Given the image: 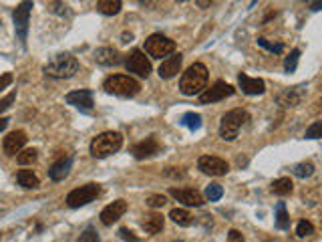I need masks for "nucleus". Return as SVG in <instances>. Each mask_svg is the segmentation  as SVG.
I'll use <instances>...</instances> for the list:
<instances>
[{
  "mask_svg": "<svg viewBox=\"0 0 322 242\" xmlns=\"http://www.w3.org/2000/svg\"><path fill=\"white\" fill-rule=\"evenodd\" d=\"M37 158H39V152H37V150H23V152L17 154V162H19L21 166H31V164L37 162Z\"/></svg>",
  "mask_w": 322,
  "mask_h": 242,
  "instance_id": "nucleus-29",
  "label": "nucleus"
},
{
  "mask_svg": "<svg viewBox=\"0 0 322 242\" xmlns=\"http://www.w3.org/2000/svg\"><path fill=\"white\" fill-rule=\"evenodd\" d=\"M71 166H73V158H63V160H59V162H55L53 166H51V170H49V176H51V180L53 182H63L67 176H69V172H71Z\"/></svg>",
  "mask_w": 322,
  "mask_h": 242,
  "instance_id": "nucleus-20",
  "label": "nucleus"
},
{
  "mask_svg": "<svg viewBox=\"0 0 322 242\" xmlns=\"http://www.w3.org/2000/svg\"><path fill=\"white\" fill-rule=\"evenodd\" d=\"M170 218H172L176 224H180V226H192V224H194V216H192L188 210H184V208H174V210L170 212Z\"/></svg>",
  "mask_w": 322,
  "mask_h": 242,
  "instance_id": "nucleus-25",
  "label": "nucleus"
},
{
  "mask_svg": "<svg viewBox=\"0 0 322 242\" xmlns=\"http://www.w3.org/2000/svg\"><path fill=\"white\" fill-rule=\"evenodd\" d=\"M133 41V35L131 33H123V43H131Z\"/></svg>",
  "mask_w": 322,
  "mask_h": 242,
  "instance_id": "nucleus-46",
  "label": "nucleus"
},
{
  "mask_svg": "<svg viewBox=\"0 0 322 242\" xmlns=\"http://www.w3.org/2000/svg\"><path fill=\"white\" fill-rule=\"evenodd\" d=\"M79 242H101V240H99V234H97V230H95L93 226H89V228H87V230L81 234Z\"/></svg>",
  "mask_w": 322,
  "mask_h": 242,
  "instance_id": "nucleus-35",
  "label": "nucleus"
},
{
  "mask_svg": "<svg viewBox=\"0 0 322 242\" xmlns=\"http://www.w3.org/2000/svg\"><path fill=\"white\" fill-rule=\"evenodd\" d=\"M103 89L111 95H117V97H135L139 91H141V85L133 79V77H127V75H111L105 79L103 83Z\"/></svg>",
  "mask_w": 322,
  "mask_h": 242,
  "instance_id": "nucleus-5",
  "label": "nucleus"
},
{
  "mask_svg": "<svg viewBox=\"0 0 322 242\" xmlns=\"http://www.w3.org/2000/svg\"><path fill=\"white\" fill-rule=\"evenodd\" d=\"M298 59H300V51H298V49H294V51L284 59V69H286V73H294V71H296V67H298Z\"/></svg>",
  "mask_w": 322,
  "mask_h": 242,
  "instance_id": "nucleus-31",
  "label": "nucleus"
},
{
  "mask_svg": "<svg viewBox=\"0 0 322 242\" xmlns=\"http://www.w3.org/2000/svg\"><path fill=\"white\" fill-rule=\"evenodd\" d=\"M125 67H127L129 73H135L137 77H143V79H147L149 73H151V63H149V59L145 57L143 51H133V53L127 57Z\"/></svg>",
  "mask_w": 322,
  "mask_h": 242,
  "instance_id": "nucleus-9",
  "label": "nucleus"
},
{
  "mask_svg": "<svg viewBox=\"0 0 322 242\" xmlns=\"http://www.w3.org/2000/svg\"><path fill=\"white\" fill-rule=\"evenodd\" d=\"M155 154H159V144H157L155 138H147L145 142H141V144H137V146L133 148V156H135L137 160L153 158Z\"/></svg>",
  "mask_w": 322,
  "mask_h": 242,
  "instance_id": "nucleus-18",
  "label": "nucleus"
},
{
  "mask_svg": "<svg viewBox=\"0 0 322 242\" xmlns=\"http://www.w3.org/2000/svg\"><path fill=\"white\" fill-rule=\"evenodd\" d=\"M276 226H278L280 230H288V228H290V216H288V212H286L284 202H280V204L276 206Z\"/></svg>",
  "mask_w": 322,
  "mask_h": 242,
  "instance_id": "nucleus-27",
  "label": "nucleus"
},
{
  "mask_svg": "<svg viewBox=\"0 0 322 242\" xmlns=\"http://www.w3.org/2000/svg\"><path fill=\"white\" fill-rule=\"evenodd\" d=\"M121 146H123L121 134H117V132H105V134L97 136V138L91 142V156L97 158V160H103V158H109L111 154L119 152Z\"/></svg>",
  "mask_w": 322,
  "mask_h": 242,
  "instance_id": "nucleus-3",
  "label": "nucleus"
},
{
  "mask_svg": "<svg viewBox=\"0 0 322 242\" xmlns=\"http://www.w3.org/2000/svg\"><path fill=\"white\" fill-rule=\"evenodd\" d=\"M0 25H3V23H0Z\"/></svg>",
  "mask_w": 322,
  "mask_h": 242,
  "instance_id": "nucleus-49",
  "label": "nucleus"
},
{
  "mask_svg": "<svg viewBox=\"0 0 322 242\" xmlns=\"http://www.w3.org/2000/svg\"><path fill=\"white\" fill-rule=\"evenodd\" d=\"M77 71H79V61L69 53H61L45 65V73L53 79H71Z\"/></svg>",
  "mask_w": 322,
  "mask_h": 242,
  "instance_id": "nucleus-2",
  "label": "nucleus"
},
{
  "mask_svg": "<svg viewBox=\"0 0 322 242\" xmlns=\"http://www.w3.org/2000/svg\"><path fill=\"white\" fill-rule=\"evenodd\" d=\"M250 119L248 111L244 109H232L222 117V124H220V138L224 142H234L238 138L240 128Z\"/></svg>",
  "mask_w": 322,
  "mask_h": 242,
  "instance_id": "nucleus-4",
  "label": "nucleus"
},
{
  "mask_svg": "<svg viewBox=\"0 0 322 242\" xmlns=\"http://www.w3.org/2000/svg\"><path fill=\"white\" fill-rule=\"evenodd\" d=\"M141 226H143L145 232L157 234V232L164 230V216H161V214H149V216H145V220L141 222Z\"/></svg>",
  "mask_w": 322,
  "mask_h": 242,
  "instance_id": "nucleus-22",
  "label": "nucleus"
},
{
  "mask_svg": "<svg viewBox=\"0 0 322 242\" xmlns=\"http://www.w3.org/2000/svg\"><path fill=\"white\" fill-rule=\"evenodd\" d=\"M182 126H186L188 130H192V132H198L200 128H202V115L200 113H186L184 117H182Z\"/></svg>",
  "mask_w": 322,
  "mask_h": 242,
  "instance_id": "nucleus-28",
  "label": "nucleus"
},
{
  "mask_svg": "<svg viewBox=\"0 0 322 242\" xmlns=\"http://www.w3.org/2000/svg\"><path fill=\"white\" fill-rule=\"evenodd\" d=\"M258 45H260V47H264V49H268L270 53H276V55H280V53L284 51V45H282V43H280V45H272V43H268V41H266V39H262V37L258 39Z\"/></svg>",
  "mask_w": 322,
  "mask_h": 242,
  "instance_id": "nucleus-36",
  "label": "nucleus"
},
{
  "mask_svg": "<svg viewBox=\"0 0 322 242\" xmlns=\"http://www.w3.org/2000/svg\"><path fill=\"white\" fill-rule=\"evenodd\" d=\"M234 91H236V89H234L232 85H228L226 81H218V83H214L210 89H206V91L200 93V101H202V103H216V101H222V99L234 95Z\"/></svg>",
  "mask_w": 322,
  "mask_h": 242,
  "instance_id": "nucleus-10",
  "label": "nucleus"
},
{
  "mask_svg": "<svg viewBox=\"0 0 322 242\" xmlns=\"http://www.w3.org/2000/svg\"><path fill=\"white\" fill-rule=\"evenodd\" d=\"M320 7H322V0H314V3L310 5V11H314V13H318V11H320Z\"/></svg>",
  "mask_w": 322,
  "mask_h": 242,
  "instance_id": "nucleus-44",
  "label": "nucleus"
},
{
  "mask_svg": "<svg viewBox=\"0 0 322 242\" xmlns=\"http://www.w3.org/2000/svg\"><path fill=\"white\" fill-rule=\"evenodd\" d=\"M304 138H306V140H318V138H322V124H320V121H314V124L306 130Z\"/></svg>",
  "mask_w": 322,
  "mask_h": 242,
  "instance_id": "nucleus-33",
  "label": "nucleus"
},
{
  "mask_svg": "<svg viewBox=\"0 0 322 242\" xmlns=\"http://www.w3.org/2000/svg\"><path fill=\"white\" fill-rule=\"evenodd\" d=\"M182 63H184V57H182L180 53L168 57L164 63L159 65V77H161V79H172V77H176V75L182 71Z\"/></svg>",
  "mask_w": 322,
  "mask_h": 242,
  "instance_id": "nucleus-14",
  "label": "nucleus"
},
{
  "mask_svg": "<svg viewBox=\"0 0 322 242\" xmlns=\"http://www.w3.org/2000/svg\"><path fill=\"white\" fill-rule=\"evenodd\" d=\"M172 242H184V240H172Z\"/></svg>",
  "mask_w": 322,
  "mask_h": 242,
  "instance_id": "nucleus-47",
  "label": "nucleus"
},
{
  "mask_svg": "<svg viewBox=\"0 0 322 242\" xmlns=\"http://www.w3.org/2000/svg\"><path fill=\"white\" fill-rule=\"evenodd\" d=\"M228 242H244V234L240 230H230L228 232Z\"/></svg>",
  "mask_w": 322,
  "mask_h": 242,
  "instance_id": "nucleus-41",
  "label": "nucleus"
},
{
  "mask_svg": "<svg viewBox=\"0 0 322 242\" xmlns=\"http://www.w3.org/2000/svg\"><path fill=\"white\" fill-rule=\"evenodd\" d=\"M11 83H13V75H11V73H5L3 77H0V91L7 89Z\"/></svg>",
  "mask_w": 322,
  "mask_h": 242,
  "instance_id": "nucleus-42",
  "label": "nucleus"
},
{
  "mask_svg": "<svg viewBox=\"0 0 322 242\" xmlns=\"http://www.w3.org/2000/svg\"><path fill=\"white\" fill-rule=\"evenodd\" d=\"M67 103L69 105H75L83 111H91L93 109V93L89 89H79V91H73L67 95Z\"/></svg>",
  "mask_w": 322,
  "mask_h": 242,
  "instance_id": "nucleus-15",
  "label": "nucleus"
},
{
  "mask_svg": "<svg viewBox=\"0 0 322 242\" xmlns=\"http://www.w3.org/2000/svg\"><path fill=\"white\" fill-rule=\"evenodd\" d=\"M300 101H302V87L288 89V91H284V93L278 97V103L284 105V107H296Z\"/></svg>",
  "mask_w": 322,
  "mask_h": 242,
  "instance_id": "nucleus-21",
  "label": "nucleus"
},
{
  "mask_svg": "<svg viewBox=\"0 0 322 242\" xmlns=\"http://www.w3.org/2000/svg\"><path fill=\"white\" fill-rule=\"evenodd\" d=\"M51 13H55V15H59V17H65V15H69V11H67V7L61 3V0H55V3L51 5Z\"/></svg>",
  "mask_w": 322,
  "mask_h": 242,
  "instance_id": "nucleus-38",
  "label": "nucleus"
},
{
  "mask_svg": "<svg viewBox=\"0 0 322 242\" xmlns=\"http://www.w3.org/2000/svg\"><path fill=\"white\" fill-rule=\"evenodd\" d=\"M178 3H184V0H178Z\"/></svg>",
  "mask_w": 322,
  "mask_h": 242,
  "instance_id": "nucleus-48",
  "label": "nucleus"
},
{
  "mask_svg": "<svg viewBox=\"0 0 322 242\" xmlns=\"http://www.w3.org/2000/svg\"><path fill=\"white\" fill-rule=\"evenodd\" d=\"M147 206L149 208H161V206H166V198L159 196V194H153V196L147 198Z\"/></svg>",
  "mask_w": 322,
  "mask_h": 242,
  "instance_id": "nucleus-37",
  "label": "nucleus"
},
{
  "mask_svg": "<svg viewBox=\"0 0 322 242\" xmlns=\"http://www.w3.org/2000/svg\"><path fill=\"white\" fill-rule=\"evenodd\" d=\"M95 61L103 67H111V65H119L121 63V55L117 49H111V47H103V49H97L95 51Z\"/></svg>",
  "mask_w": 322,
  "mask_h": 242,
  "instance_id": "nucleus-19",
  "label": "nucleus"
},
{
  "mask_svg": "<svg viewBox=\"0 0 322 242\" xmlns=\"http://www.w3.org/2000/svg\"><path fill=\"white\" fill-rule=\"evenodd\" d=\"M238 83H240V87H242V91L246 95H262L266 91V83L262 79H252V77H248L244 73L238 77Z\"/></svg>",
  "mask_w": 322,
  "mask_h": 242,
  "instance_id": "nucleus-17",
  "label": "nucleus"
},
{
  "mask_svg": "<svg viewBox=\"0 0 322 242\" xmlns=\"http://www.w3.org/2000/svg\"><path fill=\"white\" fill-rule=\"evenodd\" d=\"M17 182H19V186H23V188H27V190H35V188L41 186L39 178H37L31 170H21V172L17 174Z\"/></svg>",
  "mask_w": 322,
  "mask_h": 242,
  "instance_id": "nucleus-23",
  "label": "nucleus"
},
{
  "mask_svg": "<svg viewBox=\"0 0 322 242\" xmlns=\"http://www.w3.org/2000/svg\"><path fill=\"white\" fill-rule=\"evenodd\" d=\"M119 236H121L123 240H127V242H139V236L133 234L129 228H121V230H119Z\"/></svg>",
  "mask_w": 322,
  "mask_h": 242,
  "instance_id": "nucleus-40",
  "label": "nucleus"
},
{
  "mask_svg": "<svg viewBox=\"0 0 322 242\" xmlns=\"http://www.w3.org/2000/svg\"><path fill=\"white\" fill-rule=\"evenodd\" d=\"M33 0H23V3L15 9L13 13V21H15V29L19 35V41L25 45L27 43V31H29V19H31V11H33Z\"/></svg>",
  "mask_w": 322,
  "mask_h": 242,
  "instance_id": "nucleus-8",
  "label": "nucleus"
},
{
  "mask_svg": "<svg viewBox=\"0 0 322 242\" xmlns=\"http://www.w3.org/2000/svg\"><path fill=\"white\" fill-rule=\"evenodd\" d=\"M222 196H224V188H222L220 184H210V186L206 188V198H208L210 202H218Z\"/></svg>",
  "mask_w": 322,
  "mask_h": 242,
  "instance_id": "nucleus-32",
  "label": "nucleus"
},
{
  "mask_svg": "<svg viewBox=\"0 0 322 242\" xmlns=\"http://www.w3.org/2000/svg\"><path fill=\"white\" fill-rule=\"evenodd\" d=\"M125 212H127V202H125V200H115L113 204H109L107 208H103V212H101V222H103L105 226H111V224L117 222Z\"/></svg>",
  "mask_w": 322,
  "mask_h": 242,
  "instance_id": "nucleus-13",
  "label": "nucleus"
},
{
  "mask_svg": "<svg viewBox=\"0 0 322 242\" xmlns=\"http://www.w3.org/2000/svg\"><path fill=\"white\" fill-rule=\"evenodd\" d=\"M99 194H101L99 184H87V186H81V188H75L73 192H69L67 204L71 208H81V206H87L89 202H93Z\"/></svg>",
  "mask_w": 322,
  "mask_h": 242,
  "instance_id": "nucleus-7",
  "label": "nucleus"
},
{
  "mask_svg": "<svg viewBox=\"0 0 322 242\" xmlns=\"http://www.w3.org/2000/svg\"><path fill=\"white\" fill-rule=\"evenodd\" d=\"M292 188H294V184L290 178H278L272 182V192L278 196H288L292 192Z\"/></svg>",
  "mask_w": 322,
  "mask_h": 242,
  "instance_id": "nucleus-26",
  "label": "nucleus"
},
{
  "mask_svg": "<svg viewBox=\"0 0 322 242\" xmlns=\"http://www.w3.org/2000/svg\"><path fill=\"white\" fill-rule=\"evenodd\" d=\"M15 99H17V93L13 91V93H9L5 99H0V113H3V111H7L13 103H15Z\"/></svg>",
  "mask_w": 322,
  "mask_h": 242,
  "instance_id": "nucleus-39",
  "label": "nucleus"
},
{
  "mask_svg": "<svg viewBox=\"0 0 322 242\" xmlns=\"http://www.w3.org/2000/svg\"><path fill=\"white\" fill-rule=\"evenodd\" d=\"M296 234H298L300 238L310 236V234H314V226H312L308 220H300V222H298V226H296Z\"/></svg>",
  "mask_w": 322,
  "mask_h": 242,
  "instance_id": "nucleus-34",
  "label": "nucleus"
},
{
  "mask_svg": "<svg viewBox=\"0 0 322 242\" xmlns=\"http://www.w3.org/2000/svg\"><path fill=\"white\" fill-rule=\"evenodd\" d=\"M97 11H99L101 15H107V17L119 15V11H121V0H99V3H97Z\"/></svg>",
  "mask_w": 322,
  "mask_h": 242,
  "instance_id": "nucleus-24",
  "label": "nucleus"
},
{
  "mask_svg": "<svg viewBox=\"0 0 322 242\" xmlns=\"http://www.w3.org/2000/svg\"><path fill=\"white\" fill-rule=\"evenodd\" d=\"M214 3H216V0H196V5H198L200 9H210Z\"/></svg>",
  "mask_w": 322,
  "mask_h": 242,
  "instance_id": "nucleus-43",
  "label": "nucleus"
},
{
  "mask_svg": "<svg viewBox=\"0 0 322 242\" xmlns=\"http://www.w3.org/2000/svg\"><path fill=\"white\" fill-rule=\"evenodd\" d=\"M176 51V43L172 39H168L166 35H151L145 41V53L153 59H161V57H170Z\"/></svg>",
  "mask_w": 322,
  "mask_h": 242,
  "instance_id": "nucleus-6",
  "label": "nucleus"
},
{
  "mask_svg": "<svg viewBox=\"0 0 322 242\" xmlns=\"http://www.w3.org/2000/svg\"><path fill=\"white\" fill-rule=\"evenodd\" d=\"M198 168L208 176H224L230 170L228 162L222 158H216V156H202L198 162Z\"/></svg>",
  "mask_w": 322,
  "mask_h": 242,
  "instance_id": "nucleus-11",
  "label": "nucleus"
},
{
  "mask_svg": "<svg viewBox=\"0 0 322 242\" xmlns=\"http://www.w3.org/2000/svg\"><path fill=\"white\" fill-rule=\"evenodd\" d=\"M292 172H294V176H296V178H310V176L314 174V164H310V162L296 164Z\"/></svg>",
  "mask_w": 322,
  "mask_h": 242,
  "instance_id": "nucleus-30",
  "label": "nucleus"
},
{
  "mask_svg": "<svg viewBox=\"0 0 322 242\" xmlns=\"http://www.w3.org/2000/svg\"><path fill=\"white\" fill-rule=\"evenodd\" d=\"M208 69L206 65L202 63H194L184 75H182V81H180V89L184 95H200L204 89H206V83H208Z\"/></svg>",
  "mask_w": 322,
  "mask_h": 242,
  "instance_id": "nucleus-1",
  "label": "nucleus"
},
{
  "mask_svg": "<svg viewBox=\"0 0 322 242\" xmlns=\"http://www.w3.org/2000/svg\"><path fill=\"white\" fill-rule=\"evenodd\" d=\"M25 144H27V134L25 132H13V134H9L7 138H5V152L9 154V156H17L19 152H23V148H25Z\"/></svg>",
  "mask_w": 322,
  "mask_h": 242,
  "instance_id": "nucleus-16",
  "label": "nucleus"
},
{
  "mask_svg": "<svg viewBox=\"0 0 322 242\" xmlns=\"http://www.w3.org/2000/svg\"><path fill=\"white\" fill-rule=\"evenodd\" d=\"M170 194L178 200V202H182V204H186V206H196V208H200V206H204V196L198 192V190H180V188H172L170 190Z\"/></svg>",
  "mask_w": 322,
  "mask_h": 242,
  "instance_id": "nucleus-12",
  "label": "nucleus"
},
{
  "mask_svg": "<svg viewBox=\"0 0 322 242\" xmlns=\"http://www.w3.org/2000/svg\"><path fill=\"white\" fill-rule=\"evenodd\" d=\"M9 121H11V119H7V117H0V132H5V130H7Z\"/></svg>",
  "mask_w": 322,
  "mask_h": 242,
  "instance_id": "nucleus-45",
  "label": "nucleus"
}]
</instances>
